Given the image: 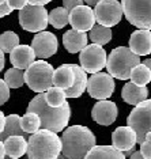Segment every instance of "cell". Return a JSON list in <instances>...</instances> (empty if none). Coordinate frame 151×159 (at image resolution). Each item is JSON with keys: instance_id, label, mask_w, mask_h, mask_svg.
<instances>
[{"instance_id": "6da1fadb", "label": "cell", "mask_w": 151, "mask_h": 159, "mask_svg": "<svg viewBox=\"0 0 151 159\" xmlns=\"http://www.w3.org/2000/svg\"><path fill=\"white\" fill-rule=\"evenodd\" d=\"M27 111L30 113H37L41 117L42 129H48L52 132H60L68 125L71 117V106L66 102L60 107L49 106L45 99V93L37 94L33 99L30 101L27 106Z\"/></svg>"}, {"instance_id": "7a4b0ae2", "label": "cell", "mask_w": 151, "mask_h": 159, "mask_svg": "<svg viewBox=\"0 0 151 159\" xmlns=\"http://www.w3.org/2000/svg\"><path fill=\"white\" fill-rule=\"evenodd\" d=\"M63 155L68 159H85L95 147V136L87 126L72 125L68 126L62 136Z\"/></svg>"}, {"instance_id": "3957f363", "label": "cell", "mask_w": 151, "mask_h": 159, "mask_svg": "<svg viewBox=\"0 0 151 159\" xmlns=\"http://www.w3.org/2000/svg\"><path fill=\"white\" fill-rule=\"evenodd\" d=\"M62 152L63 142L55 132L39 129L37 133L29 137V159H59Z\"/></svg>"}, {"instance_id": "277c9868", "label": "cell", "mask_w": 151, "mask_h": 159, "mask_svg": "<svg viewBox=\"0 0 151 159\" xmlns=\"http://www.w3.org/2000/svg\"><path fill=\"white\" fill-rule=\"evenodd\" d=\"M140 63V56L134 53L131 48L118 46L110 52L108 57L106 70L113 78L118 80H128L131 79V74L135 67H138Z\"/></svg>"}, {"instance_id": "5b68a950", "label": "cell", "mask_w": 151, "mask_h": 159, "mask_svg": "<svg viewBox=\"0 0 151 159\" xmlns=\"http://www.w3.org/2000/svg\"><path fill=\"white\" fill-rule=\"evenodd\" d=\"M53 75L55 70L49 63H46L45 60H37L25 71V80L29 89L37 94H41L53 87Z\"/></svg>"}, {"instance_id": "8992f818", "label": "cell", "mask_w": 151, "mask_h": 159, "mask_svg": "<svg viewBox=\"0 0 151 159\" xmlns=\"http://www.w3.org/2000/svg\"><path fill=\"white\" fill-rule=\"evenodd\" d=\"M121 4L129 23L151 31V0H121Z\"/></svg>"}, {"instance_id": "52a82bcc", "label": "cell", "mask_w": 151, "mask_h": 159, "mask_svg": "<svg viewBox=\"0 0 151 159\" xmlns=\"http://www.w3.org/2000/svg\"><path fill=\"white\" fill-rule=\"evenodd\" d=\"M127 125L136 132L138 143L146 140L147 133L151 132V99H147L135 106L127 118Z\"/></svg>"}, {"instance_id": "ba28073f", "label": "cell", "mask_w": 151, "mask_h": 159, "mask_svg": "<svg viewBox=\"0 0 151 159\" xmlns=\"http://www.w3.org/2000/svg\"><path fill=\"white\" fill-rule=\"evenodd\" d=\"M49 23V14L44 6L29 4L19 11V25L23 30L30 33H41Z\"/></svg>"}, {"instance_id": "9c48e42d", "label": "cell", "mask_w": 151, "mask_h": 159, "mask_svg": "<svg viewBox=\"0 0 151 159\" xmlns=\"http://www.w3.org/2000/svg\"><path fill=\"white\" fill-rule=\"evenodd\" d=\"M79 61H80V67L86 72L94 75L101 72L103 67L108 64V56L105 49L101 45H87L86 48L79 53Z\"/></svg>"}, {"instance_id": "30bf717a", "label": "cell", "mask_w": 151, "mask_h": 159, "mask_svg": "<svg viewBox=\"0 0 151 159\" xmlns=\"http://www.w3.org/2000/svg\"><path fill=\"white\" fill-rule=\"evenodd\" d=\"M94 12L98 25L105 27L116 26L124 15L123 4L117 0H102L95 6Z\"/></svg>"}, {"instance_id": "8fae6325", "label": "cell", "mask_w": 151, "mask_h": 159, "mask_svg": "<svg viewBox=\"0 0 151 159\" xmlns=\"http://www.w3.org/2000/svg\"><path fill=\"white\" fill-rule=\"evenodd\" d=\"M116 89V83L110 74L105 72H98L89 78L87 93L91 98L98 101H106L112 97V94Z\"/></svg>"}, {"instance_id": "7c38bea8", "label": "cell", "mask_w": 151, "mask_h": 159, "mask_svg": "<svg viewBox=\"0 0 151 159\" xmlns=\"http://www.w3.org/2000/svg\"><path fill=\"white\" fill-rule=\"evenodd\" d=\"M95 12L91 10L90 6H79L70 12V23L74 30L82 31H91V29L95 26Z\"/></svg>"}, {"instance_id": "4fadbf2b", "label": "cell", "mask_w": 151, "mask_h": 159, "mask_svg": "<svg viewBox=\"0 0 151 159\" xmlns=\"http://www.w3.org/2000/svg\"><path fill=\"white\" fill-rule=\"evenodd\" d=\"M57 37L50 31H41L35 34L31 41V48L34 49L35 56L44 60L49 59L57 52Z\"/></svg>"}, {"instance_id": "5bb4252c", "label": "cell", "mask_w": 151, "mask_h": 159, "mask_svg": "<svg viewBox=\"0 0 151 159\" xmlns=\"http://www.w3.org/2000/svg\"><path fill=\"white\" fill-rule=\"evenodd\" d=\"M117 105L112 101H98L91 110V117L97 124L109 126L112 125L117 118Z\"/></svg>"}, {"instance_id": "9a60e30c", "label": "cell", "mask_w": 151, "mask_h": 159, "mask_svg": "<svg viewBox=\"0 0 151 159\" xmlns=\"http://www.w3.org/2000/svg\"><path fill=\"white\" fill-rule=\"evenodd\" d=\"M136 143H138L136 132L128 125L118 126L112 133V146L121 152H127V151L135 148Z\"/></svg>"}, {"instance_id": "2e32d148", "label": "cell", "mask_w": 151, "mask_h": 159, "mask_svg": "<svg viewBox=\"0 0 151 159\" xmlns=\"http://www.w3.org/2000/svg\"><path fill=\"white\" fill-rule=\"evenodd\" d=\"M35 52L31 46L27 45H19L10 53V61L14 66V68L19 70H27L35 63Z\"/></svg>"}, {"instance_id": "e0dca14e", "label": "cell", "mask_w": 151, "mask_h": 159, "mask_svg": "<svg viewBox=\"0 0 151 159\" xmlns=\"http://www.w3.org/2000/svg\"><path fill=\"white\" fill-rule=\"evenodd\" d=\"M129 48L138 56H147L151 53V31L135 30L129 38Z\"/></svg>"}, {"instance_id": "ac0fdd59", "label": "cell", "mask_w": 151, "mask_h": 159, "mask_svg": "<svg viewBox=\"0 0 151 159\" xmlns=\"http://www.w3.org/2000/svg\"><path fill=\"white\" fill-rule=\"evenodd\" d=\"M89 35L78 30H68L63 35V45L70 53H80L87 46Z\"/></svg>"}, {"instance_id": "d6986e66", "label": "cell", "mask_w": 151, "mask_h": 159, "mask_svg": "<svg viewBox=\"0 0 151 159\" xmlns=\"http://www.w3.org/2000/svg\"><path fill=\"white\" fill-rule=\"evenodd\" d=\"M121 97L127 103L134 105V106H138L142 102L147 101V97H149V89L147 87H140V86H136L135 83L129 82L125 83L123 90H121Z\"/></svg>"}, {"instance_id": "ffe728a7", "label": "cell", "mask_w": 151, "mask_h": 159, "mask_svg": "<svg viewBox=\"0 0 151 159\" xmlns=\"http://www.w3.org/2000/svg\"><path fill=\"white\" fill-rule=\"evenodd\" d=\"M75 83V72L71 64H63L57 70H55L53 75V86L62 90H70Z\"/></svg>"}, {"instance_id": "44dd1931", "label": "cell", "mask_w": 151, "mask_h": 159, "mask_svg": "<svg viewBox=\"0 0 151 159\" xmlns=\"http://www.w3.org/2000/svg\"><path fill=\"white\" fill-rule=\"evenodd\" d=\"M72 70L75 72V83L70 90H67V98H79V97L87 90L89 84V78H87V72L78 64H71Z\"/></svg>"}, {"instance_id": "7402d4cb", "label": "cell", "mask_w": 151, "mask_h": 159, "mask_svg": "<svg viewBox=\"0 0 151 159\" xmlns=\"http://www.w3.org/2000/svg\"><path fill=\"white\" fill-rule=\"evenodd\" d=\"M6 154L10 159H19L27 152L29 142L23 136H11L4 142Z\"/></svg>"}, {"instance_id": "603a6c76", "label": "cell", "mask_w": 151, "mask_h": 159, "mask_svg": "<svg viewBox=\"0 0 151 159\" xmlns=\"http://www.w3.org/2000/svg\"><path fill=\"white\" fill-rule=\"evenodd\" d=\"M22 117H19L18 114H10L7 116V125H6V129L4 132L0 133V140L2 142H6L8 137L11 136H23L26 137L27 133L23 131L22 128Z\"/></svg>"}, {"instance_id": "cb8c5ba5", "label": "cell", "mask_w": 151, "mask_h": 159, "mask_svg": "<svg viewBox=\"0 0 151 159\" xmlns=\"http://www.w3.org/2000/svg\"><path fill=\"white\" fill-rule=\"evenodd\" d=\"M85 159H127V157L113 146H95Z\"/></svg>"}, {"instance_id": "d4e9b609", "label": "cell", "mask_w": 151, "mask_h": 159, "mask_svg": "<svg viewBox=\"0 0 151 159\" xmlns=\"http://www.w3.org/2000/svg\"><path fill=\"white\" fill-rule=\"evenodd\" d=\"M89 39H91L93 44L103 46V45H106L108 42H110V39H112V30H110V27L97 25L89 33Z\"/></svg>"}, {"instance_id": "484cf974", "label": "cell", "mask_w": 151, "mask_h": 159, "mask_svg": "<svg viewBox=\"0 0 151 159\" xmlns=\"http://www.w3.org/2000/svg\"><path fill=\"white\" fill-rule=\"evenodd\" d=\"M49 23L55 29H63L70 23V11L64 7H57L49 12Z\"/></svg>"}, {"instance_id": "4316f807", "label": "cell", "mask_w": 151, "mask_h": 159, "mask_svg": "<svg viewBox=\"0 0 151 159\" xmlns=\"http://www.w3.org/2000/svg\"><path fill=\"white\" fill-rule=\"evenodd\" d=\"M22 128L23 131L27 133V135H34L39 131V128H42V121L41 117L37 113H30V111H26V114L22 117Z\"/></svg>"}, {"instance_id": "83f0119b", "label": "cell", "mask_w": 151, "mask_h": 159, "mask_svg": "<svg viewBox=\"0 0 151 159\" xmlns=\"http://www.w3.org/2000/svg\"><path fill=\"white\" fill-rule=\"evenodd\" d=\"M131 80L135 83L136 86L140 87H147V84L151 82V71L149 67H146L144 64H139L138 67L134 68L131 74Z\"/></svg>"}, {"instance_id": "f1b7e54d", "label": "cell", "mask_w": 151, "mask_h": 159, "mask_svg": "<svg viewBox=\"0 0 151 159\" xmlns=\"http://www.w3.org/2000/svg\"><path fill=\"white\" fill-rule=\"evenodd\" d=\"M66 98H67V94L66 90H62L59 87H50L48 91L45 93V99L48 102L49 106L52 107H60L66 103Z\"/></svg>"}, {"instance_id": "f546056e", "label": "cell", "mask_w": 151, "mask_h": 159, "mask_svg": "<svg viewBox=\"0 0 151 159\" xmlns=\"http://www.w3.org/2000/svg\"><path fill=\"white\" fill-rule=\"evenodd\" d=\"M4 80L10 86V89H19L26 83L25 80V71L19 70V68H11L7 70L4 75Z\"/></svg>"}, {"instance_id": "4dcf8cb0", "label": "cell", "mask_w": 151, "mask_h": 159, "mask_svg": "<svg viewBox=\"0 0 151 159\" xmlns=\"http://www.w3.org/2000/svg\"><path fill=\"white\" fill-rule=\"evenodd\" d=\"M19 46V35L14 31H4L0 37V50L4 53H11L14 49Z\"/></svg>"}, {"instance_id": "1f68e13d", "label": "cell", "mask_w": 151, "mask_h": 159, "mask_svg": "<svg viewBox=\"0 0 151 159\" xmlns=\"http://www.w3.org/2000/svg\"><path fill=\"white\" fill-rule=\"evenodd\" d=\"M140 152L143 155V159H151V132L147 133L146 140L140 144Z\"/></svg>"}, {"instance_id": "d6a6232c", "label": "cell", "mask_w": 151, "mask_h": 159, "mask_svg": "<svg viewBox=\"0 0 151 159\" xmlns=\"http://www.w3.org/2000/svg\"><path fill=\"white\" fill-rule=\"evenodd\" d=\"M10 99V86L6 80H0V105H4Z\"/></svg>"}, {"instance_id": "836d02e7", "label": "cell", "mask_w": 151, "mask_h": 159, "mask_svg": "<svg viewBox=\"0 0 151 159\" xmlns=\"http://www.w3.org/2000/svg\"><path fill=\"white\" fill-rule=\"evenodd\" d=\"M7 3L11 6L12 10H19V11H22L25 7H27L30 4L29 0H7Z\"/></svg>"}, {"instance_id": "e575fe53", "label": "cell", "mask_w": 151, "mask_h": 159, "mask_svg": "<svg viewBox=\"0 0 151 159\" xmlns=\"http://www.w3.org/2000/svg\"><path fill=\"white\" fill-rule=\"evenodd\" d=\"M83 3H85V0H63V7L71 12L72 10L76 8V7L83 6Z\"/></svg>"}, {"instance_id": "d590c367", "label": "cell", "mask_w": 151, "mask_h": 159, "mask_svg": "<svg viewBox=\"0 0 151 159\" xmlns=\"http://www.w3.org/2000/svg\"><path fill=\"white\" fill-rule=\"evenodd\" d=\"M12 11H14V10L11 8V6H10L7 2L0 4V16H2V18H4L6 15H10Z\"/></svg>"}, {"instance_id": "8d00e7d4", "label": "cell", "mask_w": 151, "mask_h": 159, "mask_svg": "<svg viewBox=\"0 0 151 159\" xmlns=\"http://www.w3.org/2000/svg\"><path fill=\"white\" fill-rule=\"evenodd\" d=\"M6 125H7V117L4 116V113H0V133L4 132Z\"/></svg>"}, {"instance_id": "74e56055", "label": "cell", "mask_w": 151, "mask_h": 159, "mask_svg": "<svg viewBox=\"0 0 151 159\" xmlns=\"http://www.w3.org/2000/svg\"><path fill=\"white\" fill-rule=\"evenodd\" d=\"M49 2H52V0H29V3L31 6H44V4H48Z\"/></svg>"}, {"instance_id": "f35d334b", "label": "cell", "mask_w": 151, "mask_h": 159, "mask_svg": "<svg viewBox=\"0 0 151 159\" xmlns=\"http://www.w3.org/2000/svg\"><path fill=\"white\" fill-rule=\"evenodd\" d=\"M6 146L4 142H0V159H6Z\"/></svg>"}, {"instance_id": "ab89813d", "label": "cell", "mask_w": 151, "mask_h": 159, "mask_svg": "<svg viewBox=\"0 0 151 159\" xmlns=\"http://www.w3.org/2000/svg\"><path fill=\"white\" fill-rule=\"evenodd\" d=\"M102 0H85V3H86V6H90V7H93V6H97L98 3H101Z\"/></svg>"}, {"instance_id": "60d3db41", "label": "cell", "mask_w": 151, "mask_h": 159, "mask_svg": "<svg viewBox=\"0 0 151 159\" xmlns=\"http://www.w3.org/2000/svg\"><path fill=\"white\" fill-rule=\"evenodd\" d=\"M0 68H4V52L3 50H0Z\"/></svg>"}, {"instance_id": "b9f144b4", "label": "cell", "mask_w": 151, "mask_h": 159, "mask_svg": "<svg viewBox=\"0 0 151 159\" xmlns=\"http://www.w3.org/2000/svg\"><path fill=\"white\" fill-rule=\"evenodd\" d=\"M128 159H143V155H142V152H140V151H136V152L132 155L131 158H128Z\"/></svg>"}, {"instance_id": "7bdbcfd3", "label": "cell", "mask_w": 151, "mask_h": 159, "mask_svg": "<svg viewBox=\"0 0 151 159\" xmlns=\"http://www.w3.org/2000/svg\"><path fill=\"white\" fill-rule=\"evenodd\" d=\"M143 64H144L146 67H149L150 71H151V59H144L143 60Z\"/></svg>"}, {"instance_id": "ee69618b", "label": "cell", "mask_w": 151, "mask_h": 159, "mask_svg": "<svg viewBox=\"0 0 151 159\" xmlns=\"http://www.w3.org/2000/svg\"><path fill=\"white\" fill-rule=\"evenodd\" d=\"M59 159H68V158L66 157V155H63V152H62V155H60V157H59Z\"/></svg>"}, {"instance_id": "f6af8a7d", "label": "cell", "mask_w": 151, "mask_h": 159, "mask_svg": "<svg viewBox=\"0 0 151 159\" xmlns=\"http://www.w3.org/2000/svg\"><path fill=\"white\" fill-rule=\"evenodd\" d=\"M7 0H0V4H2V3H6Z\"/></svg>"}, {"instance_id": "bcb514c9", "label": "cell", "mask_w": 151, "mask_h": 159, "mask_svg": "<svg viewBox=\"0 0 151 159\" xmlns=\"http://www.w3.org/2000/svg\"><path fill=\"white\" fill-rule=\"evenodd\" d=\"M26 159H29V158H26Z\"/></svg>"}]
</instances>
